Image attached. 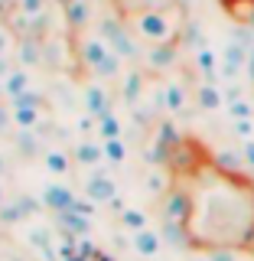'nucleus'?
Wrapping results in <instances>:
<instances>
[{"mask_svg":"<svg viewBox=\"0 0 254 261\" xmlns=\"http://www.w3.org/2000/svg\"><path fill=\"white\" fill-rule=\"evenodd\" d=\"M85 196L92 202H111L114 199V179L104 173H88L85 179Z\"/></svg>","mask_w":254,"mask_h":261,"instance_id":"3","label":"nucleus"},{"mask_svg":"<svg viewBox=\"0 0 254 261\" xmlns=\"http://www.w3.org/2000/svg\"><path fill=\"white\" fill-rule=\"evenodd\" d=\"M173 216L199 255L254 258V176L209 157L199 144L195 157L176 167Z\"/></svg>","mask_w":254,"mask_h":261,"instance_id":"1","label":"nucleus"},{"mask_svg":"<svg viewBox=\"0 0 254 261\" xmlns=\"http://www.w3.org/2000/svg\"><path fill=\"white\" fill-rule=\"evenodd\" d=\"M101 134H104V141L118 137V121H114V118H104V121H101Z\"/></svg>","mask_w":254,"mask_h":261,"instance_id":"11","label":"nucleus"},{"mask_svg":"<svg viewBox=\"0 0 254 261\" xmlns=\"http://www.w3.org/2000/svg\"><path fill=\"white\" fill-rule=\"evenodd\" d=\"M101 147H104V157L108 160H114V163L124 160V144H121V137H111V141H104Z\"/></svg>","mask_w":254,"mask_h":261,"instance_id":"8","label":"nucleus"},{"mask_svg":"<svg viewBox=\"0 0 254 261\" xmlns=\"http://www.w3.org/2000/svg\"><path fill=\"white\" fill-rule=\"evenodd\" d=\"M78 160L85 163V167H98V163H101V157H104V147H98V144H78Z\"/></svg>","mask_w":254,"mask_h":261,"instance_id":"7","label":"nucleus"},{"mask_svg":"<svg viewBox=\"0 0 254 261\" xmlns=\"http://www.w3.org/2000/svg\"><path fill=\"white\" fill-rule=\"evenodd\" d=\"M137 30H140V36L150 39V43H166L176 33V27L166 23V13H144L140 20H137Z\"/></svg>","mask_w":254,"mask_h":261,"instance_id":"2","label":"nucleus"},{"mask_svg":"<svg viewBox=\"0 0 254 261\" xmlns=\"http://www.w3.org/2000/svg\"><path fill=\"white\" fill-rule=\"evenodd\" d=\"M43 199H46L49 209H59V212L75 209V193H72L65 183H49L46 190H43Z\"/></svg>","mask_w":254,"mask_h":261,"instance_id":"4","label":"nucleus"},{"mask_svg":"<svg viewBox=\"0 0 254 261\" xmlns=\"http://www.w3.org/2000/svg\"><path fill=\"white\" fill-rule=\"evenodd\" d=\"M101 108H104V95L98 92V88H92V92H88V111H92V114H101Z\"/></svg>","mask_w":254,"mask_h":261,"instance_id":"10","label":"nucleus"},{"mask_svg":"<svg viewBox=\"0 0 254 261\" xmlns=\"http://www.w3.org/2000/svg\"><path fill=\"white\" fill-rule=\"evenodd\" d=\"M124 225H127V228H134V232H140V228H147V219H144V212H140V209H127V212H124Z\"/></svg>","mask_w":254,"mask_h":261,"instance_id":"9","label":"nucleus"},{"mask_svg":"<svg viewBox=\"0 0 254 261\" xmlns=\"http://www.w3.org/2000/svg\"><path fill=\"white\" fill-rule=\"evenodd\" d=\"M134 248H137V255L153 258V255L160 251V239H157V232H150V228H140V232H134Z\"/></svg>","mask_w":254,"mask_h":261,"instance_id":"5","label":"nucleus"},{"mask_svg":"<svg viewBox=\"0 0 254 261\" xmlns=\"http://www.w3.org/2000/svg\"><path fill=\"white\" fill-rule=\"evenodd\" d=\"M46 170H49L52 176H65V173L72 170L69 153H65V150H49V153H46Z\"/></svg>","mask_w":254,"mask_h":261,"instance_id":"6","label":"nucleus"}]
</instances>
